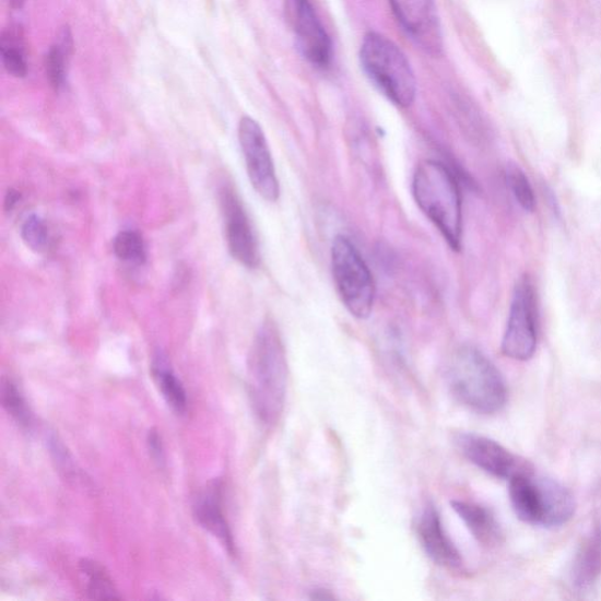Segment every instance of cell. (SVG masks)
Wrapping results in <instances>:
<instances>
[{"instance_id":"7402d4cb","label":"cell","mask_w":601,"mask_h":601,"mask_svg":"<svg viewBox=\"0 0 601 601\" xmlns=\"http://www.w3.org/2000/svg\"><path fill=\"white\" fill-rule=\"evenodd\" d=\"M116 256L128 263L141 266L146 261V247L139 233L132 231L121 232L115 239Z\"/></svg>"},{"instance_id":"4fadbf2b","label":"cell","mask_w":601,"mask_h":601,"mask_svg":"<svg viewBox=\"0 0 601 601\" xmlns=\"http://www.w3.org/2000/svg\"><path fill=\"white\" fill-rule=\"evenodd\" d=\"M192 509L197 523L217 538L229 555L234 556L236 553L234 538L224 512L223 482L215 479L205 484L195 498Z\"/></svg>"},{"instance_id":"ffe728a7","label":"cell","mask_w":601,"mask_h":601,"mask_svg":"<svg viewBox=\"0 0 601 601\" xmlns=\"http://www.w3.org/2000/svg\"><path fill=\"white\" fill-rule=\"evenodd\" d=\"M81 573L86 577V591L92 599L120 600L121 597L106 568L98 562L83 559Z\"/></svg>"},{"instance_id":"52a82bcc","label":"cell","mask_w":601,"mask_h":601,"mask_svg":"<svg viewBox=\"0 0 601 601\" xmlns=\"http://www.w3.org/2000/svg\"><path fill=\"white\" fill-rule=\"evenodd\" d=\"M538 341V313L533 283L523 276L516 283L508 323L502 341V353L516 361H528Z\"/></svg>"},{"instance_id":"44dd1931","label":"cell","mask_w":601,"mask_h":601,"mask_svg":"<svg viewBox=\"0 0 601 601\" xmlns=\"http://www.w3.org/2000/svg\"><path fill=\"white\" fill-rule=\"evenodd\" d=\"M2 403L8 414L23 429H31L34 425L33 411L23 393L19 389L11 378L3 377L2 381Z\"/></svg>"},{"instance_id":"603a6c76","label":"cell","mask_w":601,"mask_h":601,"mask_svg":"<svg viewBox=\"0 0 601 601\" xmlns=\"http://www.w3.org/2000/svg\"><path fill=\"white\" fill-rule=\"evenodd\" d=\"M505 178L520 208L527 212H533L535 198L525 170L517 165H509L506 167Z\"/></svg>"},{"instance_id":"ac0fdd59","label":"cell","mask_w":601,"mask_h":601,"mask_svg":"<svg viewBox=\"0 0 601 601\" xmlns=\"http://www.w3.org/2000/svg\"><path fill=\"white\" fill-rule=\"evenodd\" d=\"M72 49L71 31L69 27H62L45 58L46 76L56 91H59L66 84Z\"/></svg>"},{"instance_id":"30bf717a","label":"cell","mask_w":601,"mask_h":601,"mask_svg":"<svg viewBox=\"0 0 601 601\" xmlns=\"http://www.w3.org/2000/svg\"><path fill=\"white\" fill-rule=\"evenodd\" d=\"M394 19L421 50L432 56L443 52V31L435 0H389Z\"/></svg>"},{"instance_id":"277c9868","label":"cell","mask_w":601,"mask_h":601,"mask_svg":"<svg viewBox=\"0 0 601 601\" xmlns=\"http://www.w3.org/2000/svg\"><path fill=\"white\" fill-rule=\"evenodd\" d=\"M362 70L392 104L406 108L414 104L417 82L404 52L388 37L369 33L360 49Z\"/></svg>"},{"instance_id":"5bb4252c","label":"cell","mask_w":601,"mask_h":601,"mask_svg":"<svg viewBox=\"0 0 601 601\" xmlns=\"http://www.w3.org/2000/svg\"><path fill=\"white\" fill-rule=\"evenodd\" d=\"M419 541L435 564L448 569H461L463 565L460 551L451 542L441 519L433 504L425 506L417 521Z\"/></svg>"},{"instance_id":"7a4b0ae2","label":"cell","mask_w":601,"mask_h":601,"mask_svg":"<svg viewBox=\"0 0 601 601\" xmlns=\"http://www.w3.org/2000/svg\"><path fill=\"white\" fill-rule=\"evenodd\" d=\"M413 195L420 210L451 249L460 250L463 235L462 195L453 173L440 162H422L414 173Z\"/></svg>"},{"instance_id":"e0dca14e","label":"cell","mask_w":601,"mask_h":601,"mask_svg":"<svg viewBox=\"0 0 601 601\" xmlns=\"http://www.w3.org/2000/svg\"><path fill=\"white\" fill-rule=\"evenodd\" d=\"M152 374L157 387H160L164 400L172 408L174 413L185 415L188 406L186 389L162 354H157L154 357Z\"/></svg>"},{"instance_id":"ba28073f","label":"cell","mask_w":601,"mask_h":601,"mask_svg":"<svg viewBox=\"0 0 601 601\" xmlns=\"http://www.w3.org/2000/svg\"><path fill=\"white\" fill-rule=\"evenodd\" d=\"M239 141L252 187L266 201H278L280 184L271 150L259 122L244 117L239 123Z\"/></svg>"},{"instance_id":"484cf974","label":"cell","mask_w":601,"mask_h":601,"mask_svg":"<svg viewBox=\"0 0 601 601\" xmlns=\"http://www.w3.org/2000/svg\"><path fill=\"white\" fill-rule=\"evenodd\" d=\"M20 200L21 195L17 191H14V189H10L5 198V210L9 212L12 211L15 205H17Z\"/></svg>"},{"instance_id":"8fae6325","label":"cell","mask_w":601,"mask_h":601,"mask_svg":"<svg viewBox=\"0 0 601 601\" xmlns=\"http://www.w3.org/2000/svg\"><path fill=\"white\" fill-rule=\"evenodd\" d=\"M219 197L231 256L249 269L257 268L260 264L259 245L241 200L229 186L221 188Z\"/></svg>"},{"instance_id":"4316f807","label":"cell","mask_w":601,"mask_h":601,"mask_svg":"<svg viewBox=\"0 0 601 601\" xmlns=\"http://www.w3.org/2000/svg\"><path fill=\"white\" fill-rule=\"evenodd\" d=\"M311 599L328 600V599H334V596L328 592L327 590H316L313 592Z\"/></svg>"},{"instance_id":"8992f818","label":"cell","mask_w":601,"mask_h":601,"mask_svg":"<svg viewBox=\"0 0 601 601\" xmlns=\"http://www.w3.org/2000/svg\"><path fill=\"white\" fill-rule=\"evenodd\" d=\"M331 271L343 306L354 318L366 320L375 304V282L365 259L344 235L331 246Z\"/></svg>"},{"instance_id":"83f0119b","label":"cell","mask_w":601,"mask_h":601,"mask_svg":"<svg viewBox=\"0 0 601 601\" xmlns=\"http://www.w3.org/2000/svg\"><path fill=\"white\" fill-rule=\"evenodd\" d=\"M25 0H10L11 8L14 10L22 9Z\"/></svg>"},{"instance_id":"6da1fadb","label":"cell","mask_w":601,"mask_h":601,"mask_svg":"<svg viewBox=\"0 0 601 601\" xmlns=\"http://www.w3.org/2000/svg\"><path fill=\"white\" fill-rule=\"evenodd\" d=\"M288 363L279 329L267 320L248 357V393L252 409L266 425L275 424L286 401Z\"/></svg>"},{"instance_id":"3957f363","label":"cell","mask_w":601,"mask_h":601,"mask_svg":"<svg viewBox=\"0 0 601 601\" xmlns=\"http://www.w3.org/2000/svg\"><path fill=\"white\" fill-rule=\"evenodd\" d=\"M448 384L458 402L481 415L497 414L508 402V387L500 372L471 345H464L453 354Z\"/></svg>"},{"instance_id":"9c48e42d","label":"cell","mask_w":601,"mask_h":601,"mask_svg":"<svg viewBox=\"0 0 601 601\" xmlns=\"http://www.w3.org/2000/svg\"><path fill=\"white\" fill-rule=\"evenodd\" d=\"M284 10L299 52L314 67L328 68L333 59V43L310 0H284Z\"/></svg>"},{"instance_id":"d4e9b609","label":"cell","mask_w":601,"mask_h":601,"mask_svg":"<svg viewBox=\"0 0 601 601\" xmlns=\"http://www.w3.org/2000/svg\"><path fill=\"white\" fill-rule=\"evenodd\" d=\"M148 445L155 462L160 463V466L164 464L166 460L165 449L160 432L156 429L150 431L148 436Z\"/></svg>"},{"instance_id":"5b68a950","label":"cell","mask_w":601,"mask_h":601,"mask_svg":"<svg viewBox=\"0 0 601 601\" xmlns=\"http://www.w3.org/2000/svg\"><path fill=\"white\" fill-rule=\"evenodd\" d=\"M509 481L512 509L526 523L559 528L574 517L575 498L561 483L537 476L532 470L519 472Z\"/></svg>"},{"instance_id":"7c38bea8","label":"cell","mask_w":601,"mask_h":601,"mask_svg":"<svg viewBox=\"0 0 601 601\" xmlns=\"http://www.w3.org/2000/svg\"><path fill=\"white\" fill-rule=\"evenodd\" d=\"M467 460L492 476L510 480L515 474L530 470L528 463L505 449L498 441L478 434H461L456 439Z\"/></svg>"},{"instance_id":"2e32d148","label":"cell","mask_w":601,"mask_h":601,"mask_svg":"<svg viewBox=\"0 0 601 601\" xmlns=\"http://www.w3.org/2000/svg\"><path fill=\"white\" fill-rule=\"evenodd\" d=\"M451 506L480 544L492 547L502 543L503 532L492 511L480 504L463 500H453Z\"/></svg>"},{"instance_id":"d6986e66","label":"cell","mask_w":601,"mask_h":601,"mask_svg":"<svg viewBox=\"0 0 601 601\" xmlns=\"http://www.w3.org/2000/svg\"><path fill=\"white\" fill-rule=\"evenodd\" d=\"M3 66L7 72L15 78H23L27 73V59L22 27L12 25L3 31L2 44Z\"/></svg>"},{"instance_id":"cb8c5ba5","label":"cell","mask_w":601,"mask_h":601,"mask_svg":"<svg viewBox=\"0 0 601 601\" xmlns=\"http://www.w3.org/2000/svg\"><path fill=\"white\" fill-rule=\"evenodd\" d=\"M22 237L25 245L37 252H42L49 247V229H47L44 221L37 215H31L26 219L22 227Z\"/></svg>"},{"instance_id":"9a60e30c","label":"cell","mask_w":601,"mask_h":601,"mask_svg":"<svg viewBox=\"0 0 601 601\" xmlns=\"http://www.w3.org/2000/svg\"><path fill=\"white\" fill-rule=\"evenodd\" d=\"M601 579V521L585 538L571 568V582L578 591H588Z\"/></svg>"}]
</instances>
